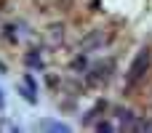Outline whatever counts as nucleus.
<instances>
[{"label":"nucleus","instance_id":"obj_1","mask_svg":"<svg viewBox=\"0 0 152 133\" xmlns=\"http://www.w3.org/2000/svg\"><path fill=\"white\" fill-rule=\"evenodd\" d=\"M150 67H152V48H142V51L134 56V61H131V67H128V72H126V85L134 88V85L150 72Z\"/></svg>","mask_w":152,"mask_h":133},{"label":"nucleus","instance_id":"obj_2","mask_svg":"<svg viewBox=\"0 0 152 133\" xmlns=\"http://www.w3.org/2000/svg\"><path fill=\"white\" fill-rule=\"evenodd\" d=\"M37 128H45V131H59V133H67V131H69V125H67V123H59V120H43Z\"/></svg>","mask_w":152,"mask_h":133},{"label":"nucleus","instance_id":"obj_3","mask_svg":"<svg viewBox=\"0 0 152 133\" xmlns=\"http://www.w3.org/2000/svg\"><path fill=\"white\" fill-rule=\"evenodd\" d=\"M24 85H27L29 91H35V93H37V85H35V80H32V75H24Z\"/></svg>","mask_w":152,"mask_h":133},{"label":"nucleus","instance_id":"obj_4","mask_svg":"<svg viewBox=\"0 0 152 133\" xmlns=\"http://www.w3.org/2000/svg\"><path fill=\"white\" fill-rule=\"evenodd\" d=\"M27 61H29V64H35V67H43V61H40V56H35V53H32V56H27Z\"/></svg>","mask_w":152,"mask_h":133},{"label":"nucleus","instance_id":"obj_5","mask_svg":"<svg viewBox=\"0 0 152 133\" xmlns=\"http://www.w3.org/2000/svg\"><path fill=\"white\" fill-rule=\"evenodd\" d=\"M5 109V96H3V91H0V112Z\"/></svg>","mask_w":152,"mask_h":133}]
</instances>
